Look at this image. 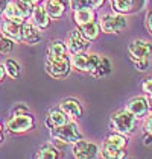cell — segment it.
Segmentation results:
<instances>
[{"label": "cell", "instance_id": "1", "mask_svg": "<svg viewBox=\"0 0 152 159\" xmlns=\"http://www.w3.org/2000/svg\"><path fill=\"white\" fill-rule=\"evenodd\" d=\"M110 126L113 127V130H116V134L120 135H129L134 132L135 126H137V118L125 108L117 112H114L111 115V121Z\"/></svg>", "mask_w": 152, "mask_h": 159}, {"label": "cell", "instance_id": "2", "mask_svg": "<svg viewBox=\"0 0 152 159\" xmlns=\"http://www.w3.org/2000/svg\"><path fill=\"white\" fill-rule=\"evenodd\" d=\"M128 141L125 138V135H120V134H113L110 135L103 144H102V150H101V155L103 159H117L119 155L125 150Z\"/></svg>", "mask_w": 152, "mask_h": 159}, {"label": "cell", "instance_id": "3", "mask_svg": "<svg viewBox=\"0 0 152 159\" xmlns=\"http://www.w3.org/2000/svg\"><path fill=\"white\" fill-rule=\"evenodd\" d=\"M46 71L53 79H64L67 77L70 70H72V61L70 58L65 56H58V58H46Z\"/></svg>", "mask_w": 152, "mask_h": 159}, {"label": "cell", "instance_id": "4", "mask_svg": "<svg viewBox=\"0 0 152 159\" xmlns=\"http://www.w3.org/2000/svg\"><path fill=\"white\" fill-rule=\"evenodd\" d=\"M99 55L96 53H82V55H73L70 58L72 61V68H75L78 71H82V73H90L93 76V73L96 71L99 62H101Z\"/></svg>", "mask_w": 152, "mask_h": 159}, {"label": "cell", "instance_id": "5", "mask_svg": "<svg viewBox=\"0 0 152 159\" xmlns=\"http://www.w3.org/2000/svg\"><path fill=\"white\" fill-rule=\"evenodd\" d=\"M102 32L105 34H120L122 30H125L128 27V21L125 15L117 12H110L103 14L99 20Z\"/></svg>", "mask_w": 152, "mask_h": 159}, {"label": "cell", "instance_id": "6", "mask_svg": "<svg viewBox=\"0 0 152 159\" xmlns=\"http://www.w3.org/2000/svg\"><path fill=\"white\" fill-rule=\"evenodd\" d=\"M50 134L56 141H59V143H67V144H76L78 141L82 139V134L79 132L78 124L73 121H69L67 124H64L61 127L52 129Z\"/></svg>", "mask_w": 152, "mask_h": 159}, {"label": "cell", "instance_id": "7", "mask_svg": "<svg viewBox=\"0 0 152 159\" xmlns=\"http://www.w3.org/2000/svg\"><path fill=\"white\" fill-rule=\"evenodd\" d=\"M35 126V118L32 114H21V115H11V118L6 121V129L8 132L14 135L26 134L32 130Z\"/></svg>", "mask_w": 152, "mask_h": 159}, {"label": "cell", "instance_id": "8", "mask_svg": "<svg viewBox=\"0 0 152 159\" xmlns=\"http://www.w3.org/2000/svg\"><path fill=\"white\" fill-rule=\"evenodd\" d=\"M31 15H32V8L18 0H11L3 11L5 20H14L20 23H25L27 18H31Z\"/></svg>", "mask_w": 152, "mask_h": 159}, {"label": "cell", "instance_id": "9", "mask_svg": "<svg viewBox=\"0 0 152 159\" xmlns=\"http://www.w3.org/2000/svg\"><path fill=\"white\" fill-rule=\"evenodd\" d=\"M65 44L72 55H82V53H87V50L90 49V41L82 35V32L78 27L69 32Z\"/></svg>", "mask_w": 152, "mask_h": 159}, {"label": "cell", "instance_id": "10", "mask_svg": "<svg viewBox=\"0 0 152 159\" xmlns=\"http://www.w3.org/2000/svg\"><path fill=\"white\" fill-rule=\"evenodd\" d=\"M128 53L132 62L149 61L152 55V44L145 39H134L128 47Z\"/></svg>", "mask_w": 152, "mask_h": 159}, {"label": "cell", "instance_id": "11", "mask_svg": "<svg viewBox=\"0 0 152 159\" xmlns=\"http://www.w3.org/2000/svg\"><path fill=\"white\" fill-rule=\"evenodd\" d=\"M146 5V0H111V8L114 12L126 15L141 11Z\"/></svg>", "mask_w": 152, "mask_h": 159}, {"label": "cell", "instance_id": "12", "mask_svg": "<svg viewBox=\"0 0 152 159\" xmlns=\"http://www.w3.org/2000/svg\"><path fill=\"white\" fill-rule=\"evenodd\" d=\"M97 152L99 148L94 143H90V141H78L75 146H73V156L75 159H94L97 156Z\"/></svg>", "mask_w": 152, "mask_h": 159}, {"label": "cell", "instance_id": "13", "mask_svg": "<svg viewBox=\"0 0 152 159\" xmlns=\"http://www.w3.org/2000/svg\"><path fill=\"white\" fill-rule=\"evenodd\" d=\"M0 30L3 37L14 39L15 43L23 41V23L14 21V20H3L0 25Z\"/></svg>", "mask_w": 152, "mask_h": 159}, {"label": "cell", "instance_id": "14", "mask_svg": "<svg viewBox=\"0 0 152 159\" xmlns=\"http://www.w3.org/2000/svg\"><path fill=\"white\" fill-rule=\"evenodd\" d=\"M59 109L63 111L69 118H75V120H79L82 117V114H84L82 105L79 103V100H76L73 97L64 98L63 102L59 103Z\"/></svg>", "mask_w": 152, "mask_h": 159}, {"label": "cell", "instance_id": "15", "mask_svg": "<svg viewBox=\"0 0 152 159\" xmlns=\"http://www.w3.org/2000/svg\"><path fill=\"white\" fill-rule=\"evenodd\" d=\"M31 20H32V23L37 26L40 30H46V29H49V26H50V15L47 12V9H46V6H43V5H38L35 6L34 9H32V15H31Z\"/></svg>", "mask_w": 152, "mask_h": 159}, {"label": "cell", "instance_id": "16", "mask_svg": "<svg viewBox=\"0 0 152 159\" xmlns=\"http://www.w3.org/2000/svg\"><path fill=\"white\" fill-rule=\"evenodd\" d=\"M126 109L135 117V118H141L146 115V112L149 111V105H148V98L145 97H134L128 102Z\"/></svg>", "mask_w": 152, "mask_h": 159}, {"label": "cell", "instance_id": "17", "mask_svg": "<svg viewBox=\"0 0 152 159\" xmlns=\"http://www.w3.org/2000/svg\"><path fill=\"white\" fill-rule=\"evenodd\" d=\"M69 123V117L64 114L63 111L59 109V108H56V109H52L47 112V118H46V126L49 127V129H56V127H61L64 124H67Z\"/></svg>", "mask_w": 152, "mask_h": 159}, {"label": "cell", "instance_id": "18", "mask_svg": "<svg viewBox=\"0 0 152 159\" xmlns=\"http://www.w3.org/2000/svg\"><path fill=\"white\" fill-rule=\"evenodd\" d=\"M40 39H41L40 29L32 23V20H26L23 23V41L27 44H37Z\"/></svg>", "mask_w": 152, "mask_h": 159}, {"label": "cell", "instance_id": "19", "mask_svg": "<svg viewBox=\"0 0 152 159\" xmlns=\"http://www.w3.org/2000/svg\"><path fill=\"white\" fill-rule=\"evenodd\" d=\"M73 21L76 23L78 27L88 25L91 21H96V9H93V8H85V9L73 11Z\"/></svg>", "mask_w": 152, "mask_h": 159}, {"label": "cell", "instance_id": "20", "mask_svg": "<svg viewBox=\"0 0 152 159\" xmlns=\"http://www.w3.org/2000/svg\"><path fill=\"white\" fill-rule=\"evenodd\" d=\"M44 6H46L47 12L50 15V18H53V20L61 18L64 12H65V3L63 0H47Z\"/></svg>", "mask_w": 152, "mask_h": 159}, {"label": "cell", "instance_id": "21", "mask_svg": "<svg viewBox=\"0 0 152 159\" xmlns=\"http://www.w3.org/2000/svg\"><path fill=\"white\" fill-rule=\"evenodd\" d=\"M67 44L61 41V39H56V41H52L47 47V58H58V56H65L67 55Z\"/></svg>", "mask_w": 152, "mask_h": 159}, {"label": "cell", "instance_id": "22", "mask_svg": "<svg viewBox=\"0 0 152 159\" xmlns=\"http://www.w3.org/2000/svg\"><path fill=\"white\" fill-rule=\"evenodd\" d=\"M81 32H82V35L87 38L88 41H94V39H97L99 37V34H101V25L97 23V20L96 21H91L88 25L85 26H81V27H78Z\"/></svg>", "mask_w": 152, "mask_h": 159}, {"label": "cell", "instance_id": "23", "mask_svg": "<svg viewBox=\"0 0 152 159\" xmlns=\"http://www.w3.org/2000/svg\"><path fill=\"white\" fill-rule=\"evenodd\" d=\"M34 159H59V153L52 144H43L37 150Z\"/></svg>", "mask_w": 152, "mask_h": 159}, {"label": "cell", "instance_id": "24", "mask_svg": "<svg viewBox=\"0 0 152 159\" xmlns=\"http://www.w3.org/2000/svg\"><path fill=\"white\" fill-rule=\"evenodd\" d=\"M5 71L6 74L11 77V79H17L20 73H21V68H20V64L15 61V59H6L5 61Z\"/></svg>", "mask_w": 152, "mask_h": 159}, {"label": "cell", "instance_id": "25", "mask_svg": "<svg viewBox=\"0 0 152 159\" xmlns=\"http://www.w3.org/2000/svg\"><path fill=\"white\" fill-rule=\"evenodd\" d=\"M111 62L108 58H101V62H99V65H97V68H96V71L93 73L94 77H105V76H108V74L111 73Z\"/></svg>", "mask_w": 152, "mask_h": 159}, {"label": "cell", "instance_id": "26", "mask_svg": "<svg viewBox=\"0 0 152 159\" xmlns=\"http://www.w3.org/2000/svg\"><path fill=\"white\" fill-rule=\"evenodd\" d=\"M15 49V41L8 37H0V55H9Z\"/></svg>", "mask_w": 152, "mask_h": 159}, {"label": "cell", "instance_id": "27", "mask_svg": "<svg viewBox=\"0 0 152 159\" xmlns=\"http://www.w3.org/2000/svg\"><path fill=\"white\" fill-rule=\"evenodd\" d=\"M69 6L72 11H79V9H85V8H93L91 6V0H69Z\"/></svg>", "mask_w": 152, "mask_h": 159}, {"label": "cell", "instance_id": "28", "mask_svg": "<svg viewBox=\"0 0 152 159\" xmlns=\"http://www.w3.org/2000/svg\"><path fill=\"white\" fill-rule=\"evenodd\" d=\"M21 114H31L29 108L26 106L25 103H18L12 108V115H21Z\"/></svg>", "mask_w": 152, "mask_h": 159}, {"label": "cell", "instance_id": "29", "mask_svg": "<svg viewBox=\"0 0 152 159\" xmlns=\"http://www.w3.org/2000/svg\"><path fill=\"white\" fill-rule=\"evenodd\" d=\"M141 89H143V93H146L148 96H152V77L145 79V82L141 84Z\"/></svg>", "mask_w": 152, "mask_h": 159}, {"label": "cell", "instance_id": "30", "mask_svg": "<svg viewBox=\"0 0 152 159\" xmlns=\"http://www.w3.org/2000/svg\"><path fill=\"white\" fill-rule=\"evenodd\" d=\"M134 65L137 67L139 71H146L149 68V61H140V62H134Z\"/></svg>", "mask_w": 152, "mask_h": 159}, {"label": "cell", "instance_id": "31", "mask_svg": "<svg viewBox=\"0 0 152 159\" xmlns=\"http://www.w3.org/2000/svg\"><path fill=\"white\" fill-rule=\"evenodd\" d=\"M145 130H146V134L152 135V114L145 120Z\"/></svg>", "mask_w": 152, "mask_h": 159}, {"label": "cell", "instance_id": "32", "mask_svg": "<svg viewBox=\"0 0 152 159\" xmlns=\"http://www.w3.org/2000/svg\"><path fill=\"white\" fill-rule=\"evenodd\" d=\"M18 2L25 3V5H27V6H31V8L34 9L35 6H38V5H41V2H43V0H18Z\"/></svg>", "mask_w": 152, "mask_h": 159}, {"label": "cell", "instance_id": "33", "mask_svg": "<svg viewBox=\"0 0 152 159\" xmlns=\"http://www.w3.org/2000/svg\"><path fill=\"white\" fill-rule=\"evenodd\" d=\"M105 2L107 0H91V6H93V9H97V8H101Z\"/></svg>", "mask_w": 152, "mask_h": 159}, {"label": "cell", "instance_id": "34", "mask_svg": "<svg viewBox=\"0 0 152 159\" xmlns=\"http://www.w3.org/2000/svg\"><path fill=\"white\" fill-rule=\"evenodd\" d=\"M146 26H148V29H149V32L152 34V11L148 14V17H146Z\"/></svg>", "mask_w": 152, "mask_h": 159}, {"label": "cell", "instance_id": "35", "mask_svg": "<svg viewBox=\"0 0 152 159\" xmlns=\"http://www.w3.org/2000/svg\"><path fill=\"white\" fill-rule=\"evenodd\" d=\"M5 139V127H3V124L0 123V143Z\"/></svg>", "mask_w": 152, "mask_h": 159}, {"label": "cell", "instance_id": "36", "mask_svg": "<svg viewBox=\"0 0 152 159\" xmlns=\"http://www.w3.org/2000/svg\"><path fill=\"white\" fill-rule=\"evenodd\" d=\"M117 159H131V158L128 156V153H126V152H122V153L119 155V158H117Z\"/></svg>", "mask_w": 152, "mask_h": 159}, {"label": "cell", "instance_id": "37", "mask_svg": "<svg viewBox=\"0 0 152 159\" xmlns=\"http://www.w3.org/2000/svg\"><path fill=\"white\" fill-rule=\"evenodd\" d=\"M5 74H6V71H5V65H0V80L3 79Z\"/></svg>", "mask_w": 152, "mask_h": 159}, {"label": "cell", "instance_id": "38", "mask_svg": "<svg viewBox=\"0 0 152 159\" xmlns=\"http://www.w3.org/2000/svg\"><path fill=\"white\" fill-rule=\"evenodd\" d=\"M151 143H152V135H149V134H148V136L145 138V144L148 146V144H151Z\"/></svg>", "mask_w": 152, "mask_h": 159}]
</instances>
